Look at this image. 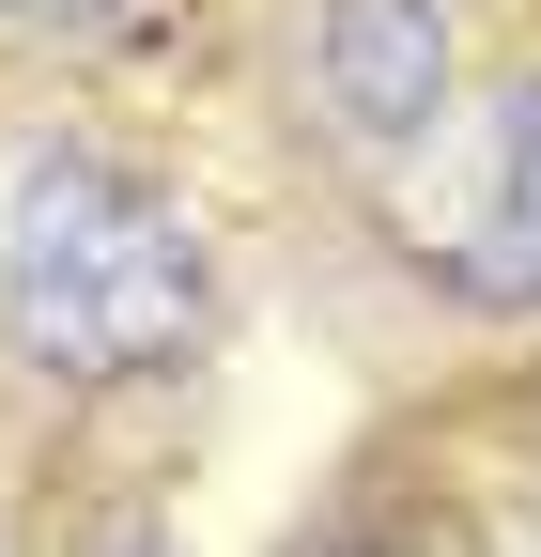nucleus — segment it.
<instances>
[{
  "instance_id": "1",
  "label": "nucleus",
  "mask_w": 541,
  "mask_h": 557,
  "mask_svg": "<svg viewBox=\"0 0 541 557\" xmlns=\"http://www.w3.org/2000/svg\"><path fill=\"white\" fill-rule=\"evenodd\" d=\"M0 341L47 387H171L217 341V248L124 156H47L0 186Z\"/></svg>"
},
{
  "instance_id": "5",
  "label": "nucleus",
  "mask_w": 541,
  "mask_h": 557,
  "mask_svg": "<svg viewBox=\"0 0 541 557\" xmlns=\"http://www.w3.org/2000/svg\"><path fill=\"white\" fill-rule=\"evenodd\" d=\"M109 557H171V542H155V527H124V542H109Z\"/></svg>"
},
{
  "instance_id": "2",
  "label": "nucleus",
  "mask_w": 541,
  "mask_h": 557,
  "mask_svg": "<svg viewBox=\"0 0 541 557\" xmlns=\"http://www.w3.org/2000/svg\"><path fill=\"white\" fill-rule=\"evenodd\" d=\"M402 248L449 310H541V78L433 124V171H402Z\"/></svg>"
},
{
  "instance_id": "4",
  "label": "nucleus",
  "mask_w": 541,
  "mask_h": 557,
  "mask_svg": "<svg viewBox=\"0 0 541 557\" xmlns=\"http://www.w3.org/2000/svg\"><path fill=\"white\" fill-rule=\"evenodd\" d=\"M124 0H0V32H109Z\"/></svg>"
},
{
  "instance_id": "3",
  "label": "nucleus",
  "mask_w": 541,
  "mask_h": 557,
  "mask_svg": "<svg viewBox=\"0 0 541 557\" xmlns=\"http://www.w3.org/2000/svg\"><path fill=\"white\" fill-rule=\"evenodd\" d=\"M310 94H325L341 139L418 156V139L464 109V32H449V0H310Z\"/></svg>"
}]
</instances>
